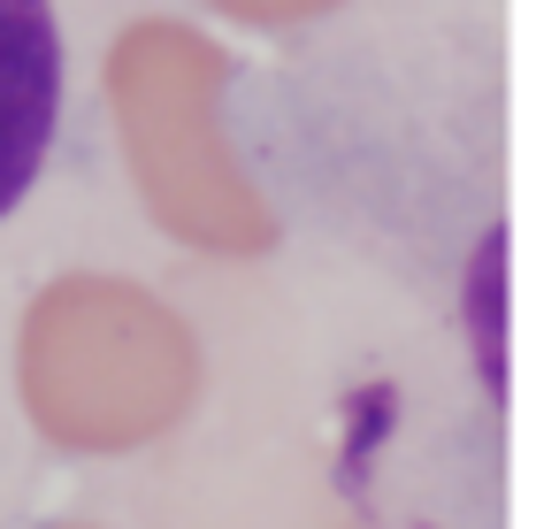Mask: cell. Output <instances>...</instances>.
Returning <instances> with one entry per match:
<instances>
[{
    "label": "cell",
    "mask_w": 559,
    "mask_h": 529,
    "mask_svg": "<svg viewBox=\"0 0 559 529\" xmlns=\"http://www.w3.org/2000/svg\"><path fill=\"white\" fill-rule=\"evenodd\" d=\"M62 124V32L55 0H0V215H9Z\"/></svg>",
    "instance_id": "cell-1"
}]
</instances>
